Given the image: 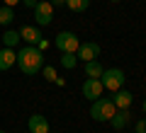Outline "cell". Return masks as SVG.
Masks as SVG:
<instances>
[{
    "instance_id": "cell-1",
    "label": "cell",
    "mask_w": 146,
    "mask_h": 133,
    "mask_svg": "<svg viewBox=\"0 0 146 133\" xmlns=\"http://www.w3.org/2000/svg\"><path fill=\"white\" fill-rule=\"evenodd\" d=\"M17 68H20L25 75H36L42 73V66H44V53L39 51L36 46H25L17 51Z\"/></svg>"
},
{
    "instance_id": "cell-2",
    "label": "cell",
    "mask_w": 146,
    "mask_h": 133,
    "mask_svg": "<svg viewBox=\"0 0 146 133\" xmlns=\"http://www.w3.org/2000/svg\"><path fill=\"white\" fill-rule=\"evenodd\" d=\"M115 111H117V107L112 104V97H98L93 102V107H90V116L95 121H110Z\"/></svg>"
},
{
    "instance_id": "cell-3",
    "label": "cell",
    "mask_w": 146,
    "mask_h": 133,
    "mask_svg": "<svg viewBox=\"0 0 146 133\" xmlns=\"http://www.w3.org/2000/svg\"><path fill=\"white\" fill-rule=\"evenodd\" d=\"M124 70H119V68H107V70H102V75H100V82H102L105 90H110V92H117V90H122L124 87Z\"/></svg>"
},
{
    "instance_id": "cell-4",
    "label": "cell",
    "mask_w": 146,
    "mask_h": 133,
    "mask_svg": "<svg viewBox=\"0 0 146 133\" xmlns=\"http://www.w3.org/2000/svg\"><path fill=\"white\" fill-rule=\"evenodd\" d=\"M54 46L61 53H76L78 46H80V39L73 34V31H58L56 39H54Z\"/></svg>"
},
{
    "instance_id": "cell-5",
    "label": "cell",
    "mask_w": 146,
    "mask_h": 133,
    "mask_svg": "<svg viewBox=\"0 0 146 133\" xmlns=\"http://www.w3.org/2000/svg\"><path fill=\"white\" fill-rule=\"evenodd\" d=\"M34 20L39 27H49L54 22V5L49 3V0H39L34 7Z\"/></svg>"
},
{
    "instance_id": "cell-6",
    "label": "cell",
    "mask_w": 146,
    "mask_h": 133,
    "mask_svg": "<svg viewBox=\"0 0 146 133\" xmlns=\"http://www.w3.org/2000/svg\"><path fill=\"white\" fill-rule=\"evenodd\" d=\"M76 56H78V61L88 63V61H98L100 56V44H95V41H83L78 46V51H76Z\"/></svg>"
},
{
    "instance_id": "cell-7",
    "label": "cell",
    "mask_w": 146,
    "mask_h": 133,
    "mask_svg": "<svg viewBox=\"0 0 146 133\" xmlns=\"http://www.w3.org/2000/svg\"><path fill=\"white\" fill-rule=\"evenodd\" d=\"M102 82H100V77H88V80L83 82V97L90 99V102H95L98 97H102Z\"/></svg>"
},
{
    "instance_id": "cell-8",
    "label": "cell",
    "mask_w": 146,
    "mask_h": 133,
    "mask_svg": "<svg viewBox=\"0 0 146 133\" xmlns=\"http://www.w3.org/2000/svg\"><path fill=\"white\" fill-rule=\"evenodd\" d=\"M20 39L25 41L27 46H36V44H39V39H44V36H42V31H39V27L25 24V27L20 29Z\"/></svg>"
},
{
    "instance_id": "cell-9",
    "label": "cell",
    "mask_w": 146,
    "mask_h": 133,
    "mask_svg": "<svg viewBox=\"0 0 146 133\" xmlns=\"http://www.w3.org/2000/svg\"><path fill=\"white\" fill-rule=\"evenodd\" d=\"M131 102H134V94L129 92V90H117V92H112V104H115L117 109H129Z\"/></svg>"
},
{
    "instance_id": "cell-10",
    "label": "cell",
    "mask_w": 146,
    "mask_h": 133,
    "mask_svg": "<svg viewBox=\"0 0 146 133\" xmlns=\"http://www.w3.org/2000/svg\"><path fill=\"white\" fill-rule=\"evenodd\" d=\"M27 128H29V133H49V121L42 114H32L27 121Z\"/></svg>"
},
{
    "instance_id": "cell-11",
    "label": "cell",
    "mask_w": 146,
    "mask_h": 133,
    "mask_svg": "<svg viewBox=\"0 0 146 133\" xmlns=\"http://www.w3.org/2000/svg\"><path fill=\"white\" fill-rule=\"evenodd\" d=\"M15 63H17V51H15V48L3 46V48H0V70H10Z\"/></svg>"
},
{
    "instance_id": "cell-12",
    "label": "cell",
    "mask_w": 146,
    "mask_h": 133,
    "mask_svg": "<svg viewBox=\"0 0 146 133\" xmlns=\"http://www.w3.org/2000/svg\"><path fill=\"white\" fill-rule=\"evenodd\" d=\"M129 121H131V114H129V109H117V111L112 114V119H110L112 128H117V131H122L124 126H129Z\"/></svg>"
},
{
    "instance_id": "cell-13",
    "label": "cell",
    "mask_w": 146,
    "mask_h": 133,
    "mask_svg": "<svg viewBox=\"0 0 146 133\" xmlns=\"http://www.w3.org/2000/svg\"><path fill=\"white\" fill-rule=\"evenodd\" d=\"M20 31H15V29H7L5 34L0 36V44H3V46H7V48H15L17 44H20Z\"/></svg>"
},
{
    "instance_id": "cell-14",
    "label": "cell",
    "mask_w": 146,
    "mask_h": 133,
    "mask_svg": "<svg viewBox=\"0 0 146 133\" xmlns=\"http://www.w3.org/2000/svg\"><path fill=\"white\" fill-rule=\"evenodd\" d=\"M102 70H105V68L100 66L98 61H88V63H85V75H88V77H100Z\"/></svg>"
},
{
    "instance_id": "cell-15",
    "label": "cell",
    "mask_w": 146,
    "mask_h": 133,
    "mask_svg": "<svg viewBox=\"0 0 146 133\" xmlns=\"http://www.w3.org/2000/svg\"><path fill=\"white\" fill-rule=\"evenodd\" d=\"M88 5H90V0H66V7L71 12H83L88 10Z\"/></svg>"
},
{
    "instance_id": "cell-16",
    "label": "cell",
    "mask_w": 146,
    "mask_h": 133,
    "mask_svg": "<svg viewBox=\"0 0 146 133\" xmlns=\"http://www.w3.org/2000/svg\"><path fill=\"white\" fill-rule=\"evenodd\" d=\"M12 22H15V12H12V7L3 5V7H0V24L5 27V24H12Z\"/></svg>"
},
{
    "instance_id": "cell-17",
    "label": "cell",
    "mask_w": 146,
    "mask_h": 133,
    "mask_svg": "<svg viewBox=\"0 0 146 133\" xmlns=\"http://www.w3.org/2000/svg\"><path fill=\"white\" fill-rule=\"evenodd\" d=\"M61 66L68 68V70H73V68L78 66V56L76 53H61Z\"/></svg>"
},
{
    "instance_id": "cell-18",
    "label": "cell",
    "mask_w": 146,
    "mask_h": 133,
    "mask_svg": "<svg viewBox=\"0 0 146 133\" xmlns=\"http://www.w3.org/2000/svg\"><path fill=\"white\" fill-rule=\"evenodd\" d=\"M56 68H51V66H44V80H49V82H54L56 80Z\"/></svg>"
},
{
    "instance_id": "cell-19",
    "label": "cell",
    "mask_w": 146,
    "mask_h": 133,
    "mask_svg": "<svg viewBox=\"0 0 146 133\" xmlns=\"http://www.w3.org/2000/svg\"><path fill=\"white\" fill-rule=\"evenodd\" d=\"M136 133H146V119H139L136 121Z\"/></svg>"
},
{
    "instance_id": "cell-20",
    "label": "cell",
    "mask_w": 146,
    "mask_h": 133,
    "mask_svg": "<svg viewBox=\"0 0 146 133\" xmlns=\"http://www.w3.org/2000/svg\"><path fill=\"white\" fill-rule=\"evenodd\" d=\"M36 48H39V51H46V48H49V41H46V39H39V44H36Z\"/></svg>"
},
{
    "instance_id": "cell-21",
    "label": "cell",
    "mask_w": 146,
    "mask_h": 133,
    "mask_svg": "<svg viewBox=\"0 0 146 133\" xmlns=\"http://www.w3.org/2000/svg\"><path fill=\"white\" fill-rule=\"evenodd\" d=\"M22 3H25L27 7H32V10H34V7H36V3H39V0H22Z\"/></svg>"
},
{
    "instance_id": "cell-22",
    "label": "cell",
    "mask_w": 146,
    "mask_h": 133,
    "mask_svg": "<svg viewBox=\"0 0 146 133\" xmlns=\"http://www.w3.org/2000/svg\"><path fill=\"white\" fill-rule=\"evenodd\" d=\"M54 7H61V5H66V0H49Z\"/></svg>"
},
{
    "instance_id": "cell-23",
    "label": "cell",
    "mask_w": 146,
    "mask_h": 133,
    "mask_svg": "<svg viewBox=\"0 0 146 133\" xmlns=\"http://www.w3.org/2000/svg\"><path fill=\"white\" fill-rule=\"evenodd\" d=\"M3 3H5V5H7V7H15V5H17V3H22V0H3Z\"/></svg>"
},
{
    "instance_id": "cell-24",
    "label": "cell",
    "mask_w": 146,
    "mask_h": 133,
    "mask_svg": "<svg viewBox=\"0 0 146 133\" xmlns=\"http://www.w3.org/2000/svg\"><path fill=\"white\" fill-rule=\"evenodd\" d=\"M144 114H146V99H144Z\"/></svg>"
},
{
    "instance_id": "cell-25",
    "label": "cell",
    "mask_w": 146,
    "mask_h": 133,
    "mask_svg": "<svg viewBox=\"0 0 146 133\" xmlns=\"http://www.w3.org/2000/svg\"><path fill=\"white\" fill-rule=\"evenodd\" d=\"M110 3H119V0H110Z\"/></svg>"
},
{
    "instance_id": "cell-26",
    "label": "cell",
    "mask_w": 146,
    "mask_h": 133,
    "mask_svg": "<svg viewBox=\"0 0 146 133\" xmlns=\"http://www.w3.org/2000/svg\"><path fill=\"white\" fill-rule=\"evenodd\" d=\"M0 133H5V131H0Z\"/></svg>"
},
{
    "instance_id": "cell-27",
    "label": "cell",
    "mask_w": 146,
    "mask_h": 133,
    "mask_svg": "<svg viewBox=\"0 0 146 133\" xmlns=\"http://www.w3.org/2000/svg\"><path fill=\"white\" fill-rule=\"evenodd\" d=\"M49 133H51V131H49Z\"/></svg>"
},
{
    "instance_id": "cell-28",
    "label": "cell",
    "mask_w": 146,
    "mask_h": 133,
    "mask_svg": "<svg viewBox=\"0 0 146 133\" xmlns=\"http://www.w3.org/2000/svg\"><path fill=\"white\" fill-rule=\"evenodd\" d=\"M27 133H29V131H27Z\"/></svg>"
}]
</instances>
